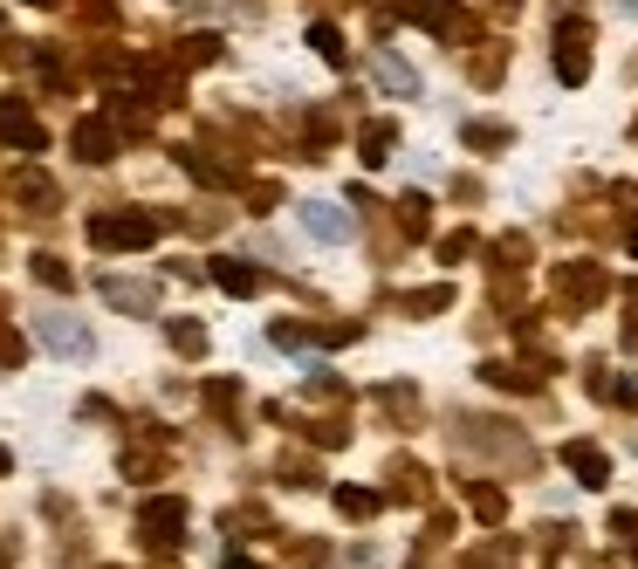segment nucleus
Returning <instances> with one entry per match:
<instances>
[{
    "instance_id": "b1692460",
    "label": "nucleus",
    "mask_w": 638,
    "mask_h": 569,
    "mask_svg": "<svg viewBox=\"0 0 638 569\" xmlns=\"http://www.w3.org/2000/svg\"><path fill=\"white\" fill-rule=\"evenodd\" d=\"M0 364H21V336L8 323H0Z\"/></svg>"
},
{
    "instance_id": "9d476101",
    "label": "nucleus",
    "mask_w": 638,
    "mask_h": 569,
    "mask_svg": "<svg viewBox=\"0 0 638 569\" xmlns=\"http://www.w3.org/2000/svg\"><path fill=\"white\" fill-rule=\"evenodd\" d=\"M413 21H419V28L453 35V28H461V8H453V0H413Z\"/></svg>"
},
{
    "instance_id": "412c9836",
    "label": "nucleus",
    "mask_w": 638,
    "mask_h": 569,
    "mask_svg": "<svg viewBox=\"0 0 638 569\" xmlns=\"http://www.w3.org/2000/svg\"><path fill=\"white\" fill-rule=\"evenodd\" d=\"M467 144L488 151V144H508V131H501V124H467Z\"/></svg>"
},
{
    "instance_id": "423d86ee",
    "label": "nucleus",
    "mask_w": 638,
    "mask_h": 569,
    "mask_svg": "<svg viewBox=\"0 0 638 569\" xmlns=\"http://www.w3.org/2000/svg\"><path fill=\"white\" fill-rule=\"evenodd\" d=\"M178 529H186V501H144V535L151 542H178Z\"/></svg>"
},
{
    "instance_id": "6e6552de",
    "label": "nucleus",
    "mask_w": 638,
    "mask_h": 569,
    "mask_svg": "<svg viewBox=\"0 0 638 569\" xmlns=\"http://www.w3.org/2000/svg\"><path fill=\"white\" fill-rule=\"evenodd\" d=\"M604 289H611V281L598 268H564V275H556V295H564V302H598Z\"/></svg>"
},
{
    "instance_id": "ddd939ff",
    "label": "nucleus",
    "mask_w": 638,
    "mask_h": 569,
    "mask_svg": "<svg viewBox=\"0 0 638 569\" xmlns=\"http://www.w3.org/2000/svg\"><path fill=\"white\" fill-rule=\"evenodd\" d=\"M378 83H385V90H398V96H413V90H419V76L405 69L398 56H378Z\"/></svg>"
},
{
    "instance_id": "aec40b11",
    "label": "nucleus",
    "mask_w": 638,
    "mask_h": 569,
    "mask_svg": "<svg viewBox=\"0 0 638 569\" xmlns=\"http://www.w3.org/2000/svg\"><path fill=\"white\" fill-rule=\"evenodd\" d=\"M172 344H178V350H186V357H193L199 344H207V329H199V323H172Z\"/></svg>"
},
{
    "instance_id": "f3484780",
    "label": "nucleus",
    "mask_w": 638,
    "mask_h": 569,
    "mask_svg": "<svg viewBox=\"0 0 638 569\" xmlns=\"http://www.w3.org/2000/svg\"><path fill=\"white\" fill-rule=\"evenodd\" d=\"M42 344H56V350H83V329H76V323H48V316H42Z\"/></svg>"
},
{
    "instance_id": "6ab92c4d",
    "label": "nucleus",
    "mask_w": 638,
    "mask_h": 569,
    "mask_svg": "<svg viewBox=\"0 0 638 569\" xmlns=\"http://www.w3.org/2000/svg\"><path fill=\"white\" fill-rule=\"evenodd\" d=\"M35 281H48V289H69L76 275H69L62 262H56V254H35Z\"/></svg>"
},
{
    "instance_id": "dca6fc26",
    "label": "nucleus",
    "mask_w": 638,
    "mask_h": 569,
    "mask_svg": "<svg viewBox=\"0 0 638 569\" xmlns=\"http://www.w3.org/2000/svg\"><path fill=\"white\" fill-rule=\"evenodd\" d=\"M310 48H316L323 62H344V35L329 28V21H316V28H310Z\"/></svg>"
},
{
    "instance_id": "a878e982",
    "label": "nucleus",
    "mask_w": 638,
    "mask_h": 569,
    "mask_svg": "<svg viewBox=\"0 0 638 569\" xmlns=\"http://www.w3.org/2000/svg\"><path fill=\"white\" fill-rule=\"evenodd\" d=\"M227 569H262V562H254V556H227Z\"/></svg>"
},
{
    "instance_id": "c85d7f7f",
    "label": "nucleus",
    "mask_w": 638,
    "mask_h": 569,
    "mask_svg": "<svg viewBox=\"0 0 638 569\" xmlns=\"http://www.w3.org/2000/svg\"><path fill=\"white\" fill-rule=\"evenodd\" d=\"M28 8H48V0H28Z\"/></svg>"
},
{
    "instance_id": "4468645a",
    "label": "nucleus",
    "mask_w": 638,
    "mask_h": 569,
    "mask_svg": "<svg viewBox=\"0 0 638 569\" xmlns=\"http://www.w3.org/2000/svg\"><path fill=\"white\" fill-rule=\"evenodd\" d=\"M426 220H432L426 213V193H405L398 199V227H405V234H426Z\"/></svg>"
},
{
    "instance_id": "9b49d317",
    "label": "nucleus",
    "mask_w": 638,
    "mask_h": 569,
    "mask_svg": "<svg viewBox=\"0 0 638 569\" xmlns=\"http://www.w3.org/2000/svg\"><path fill=\"white\" fill-rule=\"evenodd\" d=\"M213 281H220L227 295H254V289H262V275L241 268V262H213Z\"/></svg>"
},
{
    "instance_id": "bb28decb",
    "label": "nucleus",
    "mask_w": 638,
    "mask_h": 569,
    "mask_svg": "<svg viewBox=\"0 0 638 569\" xmlns=\"http://www.w3.org/2000/svg\"><path fill=\"white\" fill-rule=\"evenodd\" d=\"M8 467H14V453H8V446H0V474H8Z\"/></svg>"
},
{
    "instance_id": "c756f323",
    "label": "nucleus",
    "mask_w": 638,
    "mask_h": 569,
    "mask_svg": "<svg viewBox=\"0 0 638 569\" xmlns=\"http://www.w3.org/2000/svg\"><path fill=\"white\" fill-rule=\"evenodd\" d=\"M625 8H631V14H638V0H625Z\"/></svg>"
},
{
    "instance_id": "0eeeda50",
    "label": "nucleus",
    "mask_w": 638,
    "mask_h": 569,
    "mask_svg": "<svg viewBox=\"0 0 638 569\" xmlns=\"http://www.w3.org/2000/svg\"><path fill=\"white\" fill-rule=\"evenodd\" d=\"M302 227H310L316 241H350V213H337V206H323V199L302 206Z\"/></svg>"
},
{
    "instance_id": "20e7f679",
    "label": "nucleus",
    "mask_w": 638,
    "mask_h": 569,
    "mask_svg": "<svg viewBox=\"0 0 638 569\" xmlns=\"http://www.w3.org/2000/svg\"><path fill=\"white\" fill-rule=\"evenodd\" d=\"M76 159H90V165L117 159V124H104V117H83V124H76Z\"/></svg>"
},
{
    "instance_id": "7ed1b4c3",
    "label": "nucleus",
    "mask_w": 638,
    "mask_h": 569,
    "mask_svg": "<svg viewBox=\"0 0 638 569\" xmlns=\"http://www.w3.org/2000/svg\"><path fill=\"white\" fill-rule=\"evenodd\" d=\"M0 138H8L14 151H42V144H48V131L35 124V111H28L21 96H8V103H0Z\"/></svg>"
},
{
    "instance_id": "f03ea898",
    "label": "nucleus",
    "mask_w": 638,
    "mask_h": 569,
    "mask_svg": "<svg viewBox=\"0 0 638 569\" xmlns=\"http://www.w3.org/2000/svg\"><path fill=\"white\" fill-rule=\"evenodd\" d=\"M556 76H564V83H583V76H591V28H583V21H564V28H556Z\"/></svg>"
},
{
    "instance_id": "39448f33",
    "label": "nucleus",
    "mask_w": 638,
    "mask_h": 569,
    "mask_svg": "<svg viewBox=\"0 0 638 569\" xmlns=\"http://www.w3.org/2000/svg\"><path fill=\"white\" fill-rule=\"evenodd\" d=\"M564 467H570L583 487H604V480H611V460L591 446V439H570V446H564Z\"/></svg>"
},
{
    "instance_id": "cd10ccee",
    "label": "nucleus",
    "mask_w": 638,
    "mask_h": 569,
    "mask_svg": "<svg viewBox=\"0 0 638 569\" xmlns=\"http://www.w3.org/2000/svg\"><path fill=\"white\" fill-rule=\"evenodd\" d=\"M0 569H8V549H0Z\"/></svg>"
},
{
    "instance_id": "2eb2a0df",
    "label": "nucleus",
    "mask_w": 638,
    "mask_h": 569,
    "mask_svg": "<svg viewBox=\"0 0 638 569\" xmlns=\"http://www.w3.org/2000/svg\"><path fill=\"white\" fill-rule=\"evenodd\" d=\"M337 508L364 522V514H378V495H371V487H337Z\"/></svg>"
},
{
    "instance_id": "f8f14e48",
    "label": "nucleus",
    "mask_w": 638,
    "mask_h": 569,
    "mask_svg": "<svg viewBox=\"0 0 638 569\" xmlns=\"http://www.w3.org/2000/svg\"><path fill=\"white\" fill-rule=\"evenodd\" d=\"M488 384H508V392H535V384H543V371H529V364H488Z\"/></svg>"
},
{
    "instance_id": "f257e3e1",
    "label": "nucleus",
    "mask_w": 638,
    "mask_h": 569,
    "mask_svg": "<svg viewBox=\"0 0 638 569\" xmlns=\"http://www.w3.org/2000/svg\"><path fill=\"white\" fill-rule=\"evenodd\" d=\"M90 241H96V247H117V254H138V247L159 241V220H151L144 206H124V213H96V220H90Z\"/></svg>"
},
{
    "instance_id": "4be33fe9",
    "label": "nucleus",
    "mask_w": 638,
    "mask_h": 569,
    "mask_svg": "<svg viewBox=\"0 0 638 569\" xmlns=\"http://www.w3.org/2000/svg\"><path fill=\"white\" fill-rule=\"evenodd\" d=\"M104 295H111V302H124V309H144V302H151L144 289H131V281H111V289H104Z\"/></svg>"
},
{
    "instance_id": "393cba45",
    "label": "nucleus",
    "mask_w": 638,
    "mask_h": 569,
    "mask_svg": "<svg viewBox=\"0 0 638 569\" xmlns=\"http://www.w3.org/2000/svg\"><path fill=\"white\" fill-rule=\"evenodd\" d=\"M440 254H446V262H461V254H474V234H446Z\"/></svg>"
},
{
    "instance_id": "1a4fd4ad",
    "label": "nucleus",
    "mask_w": 638,
    "mask_h": 569,
    "mask_svg": "<svg viewBox=\"0 0 638 569\" xmlns=\"http://www.w3.org/2000/svg\"><path fill=\"white\" fill-rule=\"evenodd\" d=\"M392 144H398V124H364V131H357V159H364V165H385Z\"/></svg>"
},
{
    "instance_id": "5701e85b",
    "label": "nucleus",
    "mask_w": 638,
    "mask_h": 569,
    "mask_svg": "<svg viewBox=\"0 0 638 569\" xmlns=\"http://www.w3.org/2000/svg\"><path fill=\"white\" fill-rule=\"evenodd\" d=\"M453 302V289H426V295H413L405 309H419V316H432V309H446Z\"/></svg>"
},
{
    "instance_id": "a211bd4d",
    "label": "nucleus",
    "mask_w": 638,
    "mask_h": 569,
    "mask_svg": "<svg viewBox=\"0 0 638 569\" xmlns=\"http://www.w3.org/2000/svg\"><path fill=\"white\" fill-rule=\"evenodd\" d=\"M474 514H480V522H501V514H508V495H501V487H474Z\"/></svg>"
}]
</instances>
